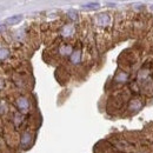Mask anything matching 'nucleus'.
<instances>
[{"label":"nucleus","mask_w":153,"mask_h":153,"mask_svg":"<svg viewBox=\"0 0 153 153\" xmlns=\"http://www.w3.org/2000/svg\"><path fill=\"white\" fill-rule=\"evenodd\" d=\"M143 101H141V99H138V98H134L132 99L131 101H130V104H128V110H131V111H139L141 107H143Z\"/></svg>","instance_id":"nucleus-5"},{"label":"nucleus","mask_w":153,"mask_h":153,"mask_svg":"<svg viewBox=\"0 0 153 153\" xmlns=\"http://www.w3.org/2000/svg\"><path fill=\"white\" fill-rule=\"evenodd\" d=\"M151 10H153V6H151Z\"/></svg>","instance_id":"nucleus-17"},{"label":"nucleus","mask_w":153,"mask_h":153,"mask_svg":"<svg viewBox=\"0 0 153 153\" xmlns=\"http://www.w3.org/2000/svg\"><path fill=\"white\" fill-rule=\"evenodd\" d=\"M21 20H22V16H21V14L12 16V17H8L7 19L5 20V25H7V26H13V25L19 24Z\"/></svg>","instance_id":"nucleus-6"},{"label":"nucleus","mask_w":153,"mask_h":153,"mask_svg":"<svg viewBox=\"0 0 153 153\" xmlns=\"http://www.w3.org/2000/svg\"><path fill=\"white\" fill-rule=\"evenodd\" d=\"M127 80H128V74L126 72H123V71L118 72L114 76V81H117V82H126Z\"/></svg>","instance_id":"nucleus-9"},{"label":"nucleus","mask_w":153,"mask_h":153,"mask_svg":"<svg viewBox=\"0 0 153 153\" xmlns=\"http://www.w3.org/2000/svg\"><path fill=\"white\" fill-rule=\"evenodd\" d=\"M24 121V115L20 114V113H17V114H14V119H13V123H14V125L16 126H19L20 124Z\"/></svg>","instance_id":"nucleus-12"},{"label":"nucleus","mask_w":153,"mask_h":153,"mask_svg":"<svg viewBox=\"0 0 153 153\" xmlns=\"http://www.w3.org/2000/svg\"><path fill=\"white\" fill-rule=\"evenodd\" d=\"M70 60H71V62L73 65H78L81 61V51H79V50L73 51L72 54H71V57H70Z\"/></svg>","instance_id":"nucleus-8"},{"label":"nucleus","mask_w":153,"mask_h":153,"mask_svg":"<svg viewBox=\"0 0 153 153\" xmlns=\"http://www.w3.org/2000/svg\"><path fill=\"white\" fill-rule=\"evenodd\" d=\"M74 32H76L74 25L67 24V25L62 26V28H61V31H60V34H61L64 38H70V37H72V36L74 34Z\"/></svg>","instance_id":"nucleus-2"},{"label":"nucleus","mask_w":153,"mask_h":153,"mask_svg":"<svg viewBox=\"0 0 153 153\" xmlns=\"http://www.w3.org/2000/svg\"><path fill=\"white\" fill-rule=\"evenodd\" d=\"M96 22L97 25H99V26H107L111 22V18L106 13H100L96 17Z\"/></svg>","instance_id":"nucleus-4"},{"label":"nucleus","mask_w":153,"mask_h":153,"mask_svg":"<svg viewBox=\"0 0 153 153\" xmlns=\"http://www.w3.org/2000/svg\"><path fill=\"white\" fill-rule=\"evenodd\" d=\"M6 112V104L4 101H0V114Z\"/></svg>","instance_id":"nucleus-14"},{"label":"nucleus","mask_w":153,"mask_h":153,"mask_svg":"<svg viewBox=\"0 0 153 153\" xmlns=\"http://www.w3.org/2000/svg\"><path fill=\"white\" fill-rule=\"evenodd\" d=\"M16 104H17V107L21 113H26L30 110V100L26 97H19L16 100Z\"/></svg>","instance_id":"nucleus-1"},{"label":"nucleus","mask_w":153,"mask_h":153,"mask_svg":"<svg viewBox=\"0 0 153 153\" xmlns=\"http://www.w3.org/2000/svg\"><path fill=\"white\" fill-rule=\"evenodd\" d=\"M2 86H4V84H2V81H1V80H0V90H1V88H2Z\"/></svg>","instance_id":"nucleus-16"},{"label":"nucleus","mask_w":153,"mask_h":153,"mask_svg":"<svg viewBox=\"0 0 153 153\" xmlns=\"http://www.w3.org/2000/svg\"><path fill=\"white\" fill-rule=\"evenodd\" d=\"M99 6H100L99 2H88V4H84L81 7L85 10H97L99 8Z\"/></svg>","instance_id":"nucleus-11"},{"label":"nucleus","mask_w":153,"mask_h":153,"mask_svg":"<svg viewBox=\"0 0 153 153\" xmlns=\"http://www.w3.org/2000/svg\"><path fill=\"white\" fill-rule=\"evenodd\" d=\"M4 30H5V25H1L0 26V31H4Z\"/></svg>","instance_id":"nucleus-15"},{"label":"nucleus","mask_w":153,"mask_h":153,"mask_svg":"<svg viewBox=\"0 0 153 153\" xmlns=\"http://www.w3.org/2000/svg\"><path fill=\"white\" fill-rule=\"evenodd\" d=\"M32 140H33V135L31 132H24L21 134V139H20V144H21V147L24 149H27L31 144H32Z\"/></svg>","instance_id":"nucleus-3"},{"label":"nucleus","mask_w":153,"mask_h":153,"mask_svg":"<svg viewBox=\"0 0 153 153\" xmlns=\"http://www.w3.org/2000/svg\"><path fill=\"white\" fill-rule=\"evenodd\" d=\"M10 56H11V52H10L8 48H6V47H0V61L6 60Z\"/></svg>","instance_id":"nucleus-10"},{"label":"nucleus","mask_w":153,"mask_h":153,"mask_svg":"<svg viewBox=\"0 0 153 153\" xmlns=\"http://www.w3.org/2000/svg\"><path fill=\"white\" fill-rule=\"evenodd\" d=\"M68 17L71 18L72 20H78V13H76V11H68Z\"/></svg>","instance_id":"nucleus-13"},{"label":"nucleus","mask_w":153,"mask_h":153,"mask_svg":"<svg viewBox=\"0 0 153 153\" xmlns=\"http://www.w3.org/2000/svg\"><path fill=\"white\" fill-rule=\"evenodd\" d=\"M72 52H73V48H72L71 45L64 44V45H61V46L59 47V53H60V56H62V57L70 56V54H72Z\"/></svg>","instance_id":"nucleus-7"}]
</instances>
